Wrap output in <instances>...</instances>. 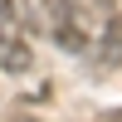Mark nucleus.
<instances>
[{
	"label": "nucleus",
	"mask_w": 122,
	"mask_h": 122,
	"mask_svg": "<svg viewBox=\"0 0 122 122\" xmlns=\"http://www.w3.org/2000/svg\"><path fill=\"white\" fill-rule=\"evenodd\" d=\"M0 68L5 73H29L34 68V44H29V34H20V29H0Z\"/></svg>",
	"instance_id": "f257e3e1"
},
{
	"label": "nucleus",
	"mask_w": 122,
	"mask_h": 122,
	"mask_svg": "<svg viewBox=\"0 0 122 122\" xmlns=\"http://www.w3.org/2000/svg\"><path fill=\"white\" fill-rule=\"evenodd\" d=\"M93 64H98V68H117V64H122V10L107 15L103 34H98V44H93Z\"/></svg>",
	"instance_id": "f03ea898"
},
{
	"label": "nucleus",
	"mask_w": 122,
	"mask_h": 122,
	"mask_svg": "<svg viewBox=\"0 0 122 122\" xmlns=\"http://www.w3.org/2000/svg\"><path fill=\"white\" fill-rule=\"evenodd\" d=\"M98 122H122V107H112V112H103Z\"/></svg>",
	"instance_id": "7ed1b4c3"
}]
</instances>
